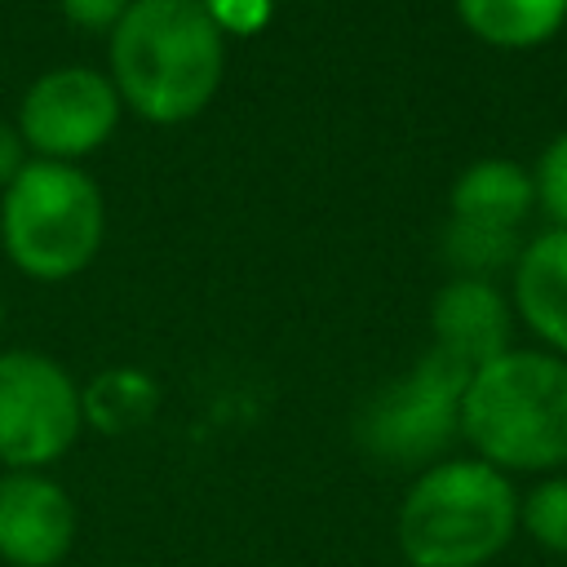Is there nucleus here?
Wrapping results in <instances>:
<instances>
[{
	"mask_svg": "<svg viewBox=\"0 0 567 567\" xmlns=\"http://www.w3.org/2000/svg\"><path fill=\"white\" fill-rule=\"evenodd\" d=\"M518 527L549 554H567V474L536 483L518 501Z\"/></svg>",
	"mask_w": 567,
	"mask_h": 567,
	"instance_id": "15",
	"label": "nucleus"
},
{
	"mask_svg": "<svg viewBox=\"0 0 567 567\" xmlns=\"http://www.w3.org/2000/svg\"><path fill=\"white\" fill-rule=\"evenodd\" d=\"M509 301L496 292V284L474 279V275H456L447 279L434 301H430V332H434V350L452 354L456 363H465L470 372L501 359L509 346Z\"/></svg>",
	"mask_w": 567,
	"mask_h": 567,
	"instance_id": "9",
	"label": "nucleus"
},
{
	"mask_svg": "<svg viewBox=\"0 0 567 567\" xmlns=\"http://www.w3.org/2000/svg\"><path fill=\"white\" fill-rule=\"evenodd\" d=\"M204 9H208L213 22L221 27V35H226V31L248 35V31H257V27L270 18V0H204Z\"/></svg>",
	"mask_w": 567,
	"mask_h": 567,
	"instance_id": "17",
	"label": "nucleus"
},
{
	"mask_svg": "<svg viewBox=\"0 0 567 567\" xmlns=\"http://www.w3.org/2000/svg\"><path fill=\"white\" fill-rule=\"evenodd\" d=\"M523 252L514 230H483V226H465V221H447L443 230V257L474 279H487L501 266H514Z\"/></svg>",
	"mask_w": 567,
	"mask_h": 567,
	"instance_id": "14",
	"label": "nucleus"
},
{
	"mask_svg": "<svg viewBox=\"0 0 567 567\" xmlns=\"http://www.w3.org/2000/svg\"><path fill=\"white\" fill-rule=\"evenodd\" d=\"M0 323H4V301H0Z\"/></svg>",
	"mask_w": 567,
	"mask_h": 567,
	"instance_id": "20",
	"label": "nucleus"
},
{
	"mask_svg": "<svg viewBox=\"0 0 567 567\" xmlns=\"http://www.w3.org/2000/svg\"><path fill=\"white\" fill-rule=\"evenodd\" d=\"M226 66V35L204 0H133L111 31V84L151 124L199 115Z\"/></svg>",
	"mask_w": 567,
	"mask_h": 567,
	"instance_id": "1",
	"label": "nucleus"
},
{
	"mask_svg": "<svg viewBox=\"0 0 567 567\" xmlns=\"http://www.w3.org/2000/svg\"><path fill=\"white\" fill-rule=\"evenodd\" d=\"M22 164H27V142H22V133H18V124H4V120H0V190L22 173Z\"/></svg>",
	"mask_w": 567,
	"mask_h": 567,
	"instance_id": "19",
	"label": "nucleus"
},
{
	"mask_svg": "<svg viewBox=\"0 0 567 567\" xmlns=\"http://www.w3.org/2000/svg\"><path fill=\"white\" fill-rule=\"evenodd\" d=\"M470 368L443 350H425L412 372L390 381L359 416V443L385 465H434L461 434V399Z\"/></svg>",
	"mask_w": 567,
	"mask_h": 567,
	"instance_id": "5",
	"label": "nucleus"
},
{
	"mask_svg": "<svg viewBox=\"0 0 567 567\" xmlns=\"http://www.w3.org/2000/svg\"><path fill=\"white\" fill-rule=\"evenodd\" d=\"M80 408H84V425L120 439L142 430L155 416L159 385L142 368H106L89 385H80Z\"/></svg>",
	"mask_w": 567,
	"mask_h": 567,
	"instance_id": "13",
	"label": "nucleus"
},
{
	"mask_svg": "<svg viewBox=\"0 0 567 567\" xmlns=\"http://www.w3.org/2000/svg\"><path fill=\"white\" fill-rule=\"evenodd\" d=\"M536 204V186L532 173L514 159H474L470 168H461V177L447 190V208L452 221L465 226H483V230H514L527 221Z\"/></svg>",
	"mask_w": 567,
	"mask_h": 567,
	"instance_id": "11",
	"label": "nucleus"
},
{
	"mask_svg": "<svg viewBox=\"0 0 567 567\" xmlns=\"http://www.w3.org/2000/svg\"><path fill=\"white\" fill-rule=\"evenodd\" d=\"M120 111L124 102L111 75L93 66H53L22 93L18 133L35 151V159L75 164L115 133Z\"/></svg>",
	"mask_w": 567,
	"mask_h": 567,
	"instance_id": "7",
	"label": "nucleus"
},
{
	"mask_svg": "<svg viewBox=\"0 0 567 567\" xmlns=\"http://www.w3.org/2000/svg\"><path fill=\"white\" fill-rule=\"evenodd\" d=\"M106 235V204L97 182L58 159H27L0 190V239L9 261L44 284L80 275Z\"/></svg>",
	"mask_w": 567,
	"mask_h": 567,
	"instance_id": "4",
	"label": "nucleus"
},
{
	"mask_svg": "<svg viewBox=\"0 0 567 567\" xmlns=\"http://www.w3.org/2000/svg\"><path fill=\"white\" fill-rule=\"evenodd\" d=\"M84 430L75 377L40 350H0V465L49 470Z\"/></svg>",
	"mask_w": 567,
	"mask_h": 567,
	"instance_id": "6",
	"label": "nucleus"
},
{
	"mask_svg": "<svg viewBox=\"0 0 567 567\" xmlns=\"http://www.w3.org/2000/svg\"><path fill=\"white\" fill-rule=\"evenodd\" d=\"M470 35L492 49H536L567 27V0H452Z\"/></svg>",
	"mask_w": 567,
	"mask_h": 567,
	"instance_id": "12",
	"label": "nucleus"
},
{
	"mask_svg": "<svg viewBox=\"0 0 567 567\" xmlns=\"http://www.w3.org/2000/svg\"><path fill=\"white\" fill-rule=\"evenodd\" d=\"M461 434L501 474L567 465V359L549 350H505L470 372Z\"/></svg>",
	"mask_w": 567,
	"mask_h": 567,
	"instance_id": "2",
	"label": "nucleus"
},
{
	"mask_svg": "<svg viewBox=\"0 0 567 567\" xmlns=\"http://www.w3.org/2000/svg\"><path fill=\"white\" fill-rule=\"evenodd\" d=\"M532 186H536V204L554 217V226L567 230V128L540 151L532 168Z\"/></svg>",
	"mask_w": 567,
	"mask_h": 567,
	"instance_id": "16",
	"label": "nucleus"
},
{
	"mask_svg": "<svg viewBox=\"0 0 567 567\" xmlns=\"http://www.w3.org/2000/svg\"><path fill=\"white\" fill-rule=\"evenodd\" d=\"M514 483L478 456L425 465L394 518V540L408 567H483L514 540Z\"/></svg>",
	"mask_w": 567,
	"mask_h": 567,
	"instance_id": "3",
	"label": "nucleus"
},
{
	"mask_svg": "<svg viewBox=\"0 0 567 567\" xmlns=\"http://www.w3.org/2000/svg\"><path fill=\"white\" fill-rule=\"evenodd\" d=\"M0 474H4V465H0Z\"/></svg>",
	"mask_w": 567,
	"mask_h": 567,
	"instance_id": "21",
	"label": "nucleus"
},
{
	"mask_svg": "<svg viewBox=\"0 0 567 567\" xmlns=\"http://www.w3.org/2000/svg\"><path fill=\"white\" fill-rule=\"evenodd\" d=\"M133 0H62V13L75 22V27H89V31H115V22L128 13Z\"/></svg>",
	"mask_w": 567,
	"mask_h": 567,
	"instance_id": "18",
	"label": "nucleus"
},
{
	"mask_svg": "<svg viewBox=\"0 0 567 567\" xmlns=\"http://www.w3.org/2000/svg\"><path fill=\"white\" fill-rule=\"evenodd\" d=\"M514 310L558 359H567V230L563 226L523 244L514 261Z\"/></svg>",
	"mask_w": 567,
	"mask_h": 567,
	"instance_id": "10",
	"label": "nucleus"
},
{
	"mask_svg": "<svg viewBox=\"0 0 567 567\" xmlns=\"http://www.w3.org/2000/svg\"><path fill=\"white\" fill-rule=\"evenodd\" d=\"M75 545V501L44 470L0 474V563L58 567Z\"/></svg>",
	"mask_w": 567,
	"mask_h": 567,
	"instance_id": "8",
	"label": "nucleus"
}]
</instances>
